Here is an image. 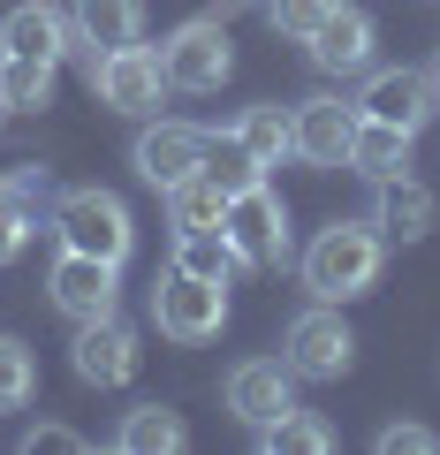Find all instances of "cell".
<instances>
[{"mask_svg":"<svg viewBox=\"0 0 440 455\" xmlns=\"http://www.w3.org/2000/svg\"><path fill=\"white\" fill-rule=\"evenodd\" d=\"M380 266H388V235L372 220H334L304 251V289H311V304H349V296H364L380 281Z\"/></svg>","mask_w":440,"mask_h":455,"instance_id":"1","label":"cell"},{"mask_svg":"<svg viewBox=\"0 0 440 455\" xmlns=\"http://www.w3.org/2000/svg\"><path fill=\"white\" fill-rule=\"evenodd\" d=\"M53 235H61V251H84V259H107V266H130V251H137L130 205L115 190H99V182L53 197Z\"/></svg>","mask_w":440,"mask_h":455,"instance_id":"2","label":"cell"},{"mask_svg":"<svg viewBox=\"0 0 440 455\" xmlns=\"http://www.w3.org/2000/svg\"><path fill=\"white\" fill-rule=\"evenodd\" d=\"M152 326L167 341H212L228 326V281H197V274L167 266V281L152 289Z\"/></svg>","mask_w":440,"mask_h":455,"instance_id":"3","label":"cell"},{"mask_svg":"<svg viewBox=\"0 0 440 455\" xmlns=\"http://www.w3.org/2000/svg\"><path fill=\"white\" fill-rule=\"evenodd\" d=\"M281 357H289L296 379H342L357 364V334H349V319L334 304H311V311L289 319V349Z\"/></svg>","mask_w":440,"mask_h":455,"instance_id":"4","label":"cell"},{"mask_svg":"<svg viewBox=\"0 0 440 455\" xmlns=\"http://www.w3.org/2000/svg\"><path fill=\"white\" fill-rule=\"evenodd\" d=\"M160 68H167V92H220V84H228V68H236L228 31H220L212 16L167 31V38H160Z\"/></svg>","mask_w":440,"mask_h":455,"instance_id":"5","label":"cell"},{"mask_svg":"<svg viewBox=\"0 0 440 455\" xmlns=\"http://www.w3.org/2000/svg\"><path fill=\"white\" fill-rule=\"evenodd\" d=\"M220 235L236 243V259H244V266H281V259H289V205H281L266 182H251V190L228 197Z\"/></svg>","mask_w":440,"mask_h":455,"instance_id":"6","label":"cell"},{"mask_svg":"<svg viewBox=\"0 0 440 455\" xmlns=\"http://www.w3.org/2000/svg\"><path fill=\"white\" fill-rule=\"evenodd\" d=\"M92 92H99V107H115V114H160L167 68L152 46H115V53L92 61Z\"/></svg>","mask_w":440,"mask_h":455,"instance_id":"7","label":"cell"},{"mask_svg":"<svg viewBox=\"0 0 440 455\" xmlns=\"http://www.w3.org/2000/svg\"><path fill=\"white\" fill-rule=\"evenodd\" d=\"M46 296H53V311H68V319H107V311L122 304V266H107V259H84V251H61L53 259V274H46Z\"/></svg>","mask_w":440,"mask_h":455,"instance_id":"8","label":"cell"},{"mask_svg":"<svg viewBox=\"0 0 440 455\" xmlns=\"http://www.w3.org/2000/svg\"><path fill=\"white\" fill-rule=\"evenodd\" d=\"M220 395H228V418L259 433V425H274L281 410H296V372H289V357H244Z\"/></svg>","mask_w":440,"mask_h":455,"instance_id":"9","label":"cell"},{"mask_svg":"<svg viewBox=\"0 0 440 455\" xmlns=\"http://www.w3.org/2000/svg\"><path fill=\"white\" fill-rule=\"evenodd\" d=\"M130 167L152 182V190H175V182H190L197 167H205V130H190V122H152L145 137H137V152H130Z\"/></svg>","mask_w":440,"mask_h":455,"instance_id":"10","label":"cell"},{"mask_svg":"<svg viewBox=\"0 0 440 455\" xmlns=\"http://www.w3.org/2000/svg\"><path fill=\"white\" fill-rule=\"evenodd\" d=\"M357 114H372V122H395V130L418 137L425 122L440 114V92H433V76H425V68H380V76L364 84Z\"/></svg>","mask_w":440,"mask_h":455,"instance_id":"11","label":"cell"},{"mask_svg":"<svg viewBox=\"0 0 440 455\" xmlns=\"http://www.w3.org/2000/svg\"><path fill=\"white\" fill-rule=\"evenodd\" d=\"M296 122V160L311 167H349V137H357V107H342L334 92L304 99V107H289Z\"/></svg>","mask_w":440,"mask_h":455,"instance_id":"12","label":"cell"},{"mask_svg":"<svg viewBox=\"0 0 440 455\" xmlns=\"http://www.w3.org/2000/svg\"><path fill=\"white\" fill-rule=\"evenodd\" d=\"M304 46H311V61H319L326 76H364V68H372L380 31H372V16H364V8H342V0H334V8H326V23L304 38Z\"/></svg>","mask_w":440,"mask_h":455,"instance_id":"13","label":"cell"},{"mask_svg":"<svg viewBox=\"0 0 440 455\" xmlns=\"http://www.w3.org/2000/svg\"><path fill=\"white\" fill-rule=\"evenodd\" d=\"M137 372V334L107 311V319H84L76 326V379L84 387H122Z\"/></svg>","mask_w":440,"mask_h":455,"instance_id":"14","label":"cell"},{"mask_svg":"<svg viewBox=\"0 0 440 455\" xmlns=\"http://www.w3.org/2000/svg\"><path fill=\"white\" fill-rule=\"evenodd\" d=\"M68 46H76V23H68L53 0H16L8 23H0V53H31V61H53V68H61Z\"/></svg>","mask_w":440,"mask_h":455,"instance_id":"15","label":"cell"},{"mask_svg":"<svg viewBox=\"0 0 440 455\" xmlns=\"http://www.w3.org/2000/svg\"><path fill=\"white\" fill-rule=\"evenodd\" d=\"M433 220H440V205H433V190H425L418 175H388V182H380L372 228L388 235V243H425V235H433Z\"/></svg>","mask_w":440,"mask_h":455,"instance_id":"16","label":"cell"},{"mask_svg":"<svg viewBox=\"0 0 440 455\" xmlns=\"http://www.w3.org/2000/svg\"><path fill=\"white\" fill-rule=\"evenodd\" d=\"M68 23H76V46H92V61H99V53L145 38V0H76Z\"/></svg>","mask_w":440,"mask_h":455,"instance_id":"17","label":"cell"},{"mask_svg":"<svg viewBox=\"0 0 440 455\" xmlns=\"http://www.w3.org/2000/svg\"><path fill=\"white\" fill-rule=\"evenodd\" d=\"M349 167H357L364 182L410 175V130H395V122H372V114H357V137H349Z\"/></svg>","mask_w":440,"mask_h":455,"instance_id":"18","label":"cell"},{"mask_svg":"<svg viewBox=\"0 0 440 455\" xmlns=\"http://www.w3.org/2000/svg\"><path fill=\"white\" fill-rule=\"evenodd\" d=\"M182 440H190V425H182L175 410H160V403H137L130 418H122L115 448H122V455H175Z\"/></svg>","mask_w":440,"mask_h":455,"instance_id":"19","label":"cell"},{"mask_svg":"<svg viewBox=\"0 0 440 455\" xmlns=\"http://www.w3.org/2000/svg\"><path fill=\"white\" fill-rule=\"evenodd\" d=\"M167 220H175V235L220 228V220H228V190H220V182H212L205 167H197L190 182H175V190H167Z\"/></svg>","mask_w":440,"mask_h":455,"instance_id":"20","label":"cell"},{"mask_svg":"<svg viewBox=\"0 0 440 455\" xmlns=\"http://www.w3.org/2000/svg\"><path fill=\"white\" fill-rule=\"evenodd\" d=\"M38 107H53V61L0 53V114H38Z\"/></svg>","mask_w":440,"mask_h":455,"instance_id":"21","label":"cell"},{"mask_svg":"<svg viewBox=\"0 0 440 455\" xmlns=\"http://www.w3.org/2000/svg\"><path fill=\"white\" fill-rule=\"evenodd\" d=\"M236 243L220 228H197V235H175V274H197V281H236Z\"/></svg>","mask_w":440,"mask_h":455,"instance_id":"22","label":"cell"},{"mask_svg":"<svg viewBox=\"0 0 440 455\" xmlns=\"http://www.w3.org/2000/svg\"><path fill=\"white\" fill-rule=\"evenodd\" d=\"M236 137L251 145V160H259V167H281V160L296 152V122H289L281 107H251L244 122H236Z\"/></svg>","mask_w":440,"mask_h":455,"instance_id":"23","label":"cell"},{"mask_svg":"<svg viewBox=\"0 0 440 455\" xmlns=\"http://www.w3.org/2000/svg\"><path fill=\"white\" fill-rule=\"evenodd\" d=\"M259 448L266 455H326V448H334V433H326L311 410H281L274 425H259Z\"/></svg>","mask_w":440,"mask_h":455,"instance_id":"24","label":"cell"},{"mask_svg":"<svg viewBox=\"0 0 440 455\" xmlns=\"http://www.w3.org/2000/svg\"><path fill=\"white\" fill-rule=\"evenodd\" d=\"M205 175L236 197V190H251V182H266V167L251 160V145H244L236 130H228V137H212V130H205Z\"/></svg>","mask_w":440,"mask_h":455,"instance_id":"25","label":"cell"},{"mask_svg":"<svg viewBox=\"0 0 440 455\" xmlns=\"http://www.w3.org/2000/svg\"><path fill=\"white\" fill-rule=\"evenodd\" d=\"M38 395V364L16 334H0V410H23Z\"/></svg>","mask_w":440,"mask_h":455,"instance_id":"26","label":"cell"},{"mask_svg":"<svg viewBox=\"0 0 440 455\" xmlns=\"http://www.w3.org/2000/svg\"><path fill=\"white\" fill-rule=\"evenodd\" d=\"M31 228H38L31 197H23L16 182H0V266H8V259H23V251H31Z\"/></svg>","mask_w":440,"mask_h":455,"instance_id":"27","label":"cell"},{"mask_svg":"<svg viewBox=\"0 0 440 455\" xmlns=\"http://www.w3.org/2000/svg\"><path fill=\"white\" fill-rule=\"evenodd\" d=\"M326 8H334V0H266V23H274L281 38H296V46H304V38L326 23Z\"/></svg>","mask_w":440,"mask_h":455,"instance_id":"28","label":"cell"},{"mask_svg":"<svg viewBox=\"0 0 440 455\" xmlns=\"http://www.w3.org/2000/svg\"><path fill=\"white\" fill-rule=\"evenodd\" d=\"M433 448H440L433 425H388L380 433V455H433Z\"/></svg>","mask_w":440,"mask_h":455,"instance_id":"29","label":"cell"},{"mask_svg":"<svg viewBox=\"0 0 440 455\" xmlns=\"http://www.w3.org/2000/svg\"><path fill=\"white\" fill-rule=\"evenodd\" d=\"M23 448H31V455H38V448H46V455H76L84 440L68 433V425H31V433H23Z\"/></svg>","mask_w":440,"mask_h":455,"instance_id":"30","label":"cell"},{"mask_svg":"<svg viewBox=\"0 0 440 455\" xmlns=\"http://www.w3.org/2000/svg\"><path fill=\"white\" fill-rule=\"evenodd\" d=\"M8 182H16V190L31 197V205H38V197H46V167H16V175H8Z\"/></svg>","mask_w":440,"mask_h":455,"instance_id":"31","label":"cell"},{"mask_svg":"<svg viewBox=\"0 0 440 455\" xmlns=\"http://www.w3.org/2000/svg\"><path fill=\"white\" fill-rule=\"evenodd\" d=\"M425 76H433V92H440V53H433V68H425Z\"/></svg>","mask_w":440,"mask_h":455,"instance_id":"32","label":"cell"}]
</instances>
